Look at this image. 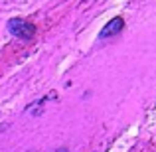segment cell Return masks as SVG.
I'll list each match as a JSON object with an SVG mask.
<instances>
[{
  "label": "cell",
  "instance_id": "7a4b0ae2",
  "mask_svg": "<svg viewBox=\"0 0 156 152\" xmlns=\"http://www.w3.org/2000/svg\"><path fill=\"white\" fill-rule=\"evenodd\" d=\"M122 28H125V20H122L121 16H117V18H113L111 22H107V26L101 30L99 38H111V36H117Z\"/></svg>",
  "mask_w": 156,
  "mask_h": 152
},
{
  "label": "cell",
  "instance_id": "6da1fadb",
  "mask_svg": "<svg viewBox=\"0 0 156 152\" xmlns=\"http://www.w3.org/2000/svg\"><path fill=\"white\" fill-rule=\"evenodd\" d=\"M8 30H10L12 36L22 38V40H30V38H34V34H36V26L30 20H24V18H12L10 22H8Z\"/></svg>",
  "mask_w": 156,
  "mask_h": 152
}]
</instances>
